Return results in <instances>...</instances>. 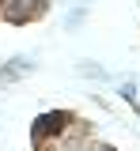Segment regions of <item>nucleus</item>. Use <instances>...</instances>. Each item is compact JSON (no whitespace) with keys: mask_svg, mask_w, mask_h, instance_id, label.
Masks as SVG:
<instances>
[{"mask_svg":"<svg viewBox=\"0 0 140 151\" xmlns=\"http://www.w3.org/2000/svg\"><path fill=\"white\" fill-rule=\"evenodd\" d=\"M76 121H80V113H76V110H49V113H42V117H34V125H30V144L61 140Z\"/></svg>","mask_w":140,"mask_h":151,"instance_id":"obj_1","label":"nucleus"},{"mask_svg":"<svg viewBox=\"0 0 140 151\" xmlns=\"http://www.w3.org/2000/svg\"><path fill=\"white\" fill-rule=\"evenodd\" d=\"M80 72H83V76H91V79H106L102 64H91V60H83V64H80Z\"/></svg>","mask_w":140,"mask_h":151,"instance_id":"obj_2","label":"nucleus"}]
</instances>
